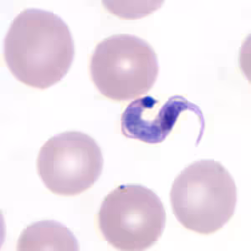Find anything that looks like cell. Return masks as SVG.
I'll use <instances>...</instances> for the list:
<instances>
[{"mask_svg":"<svg viewBox=\"0 0 251 251\" xmlns=\"http://www.w3.org/2000/svg\"><path fill=\"white\" fill-rule=\"evenodd\" d=\"M75 57L72 32L52 12L26 9L14 19L3 41V59L16 80L46 90L66 76Z\"/></svg>","mask_w":251,"mask_h":251,"instance_id":"6da1fadb","label":"cell"},{"mask_svg":"<svg viewBox=\"0 0 251 251\" xmlns=\"http://www.w3.org/2000/svg\"><path fill=\"white\" fill-rule=\"evenodd\" d=\"M177 221L197 234H214L234 216L237 187L218 161L203 159L188 165L174 179L170 192Z\"/></svg>","mask_w":251,"mask_h":251,"instance_id":"7a4b0ae2","label":"cell"},{"mask_svg":"<svg viewBox=\"0 0 251 251\" xmlns=\"http://www.w3.org/2000/svg\"><path fill=\"white\" fill-rule=\"evenodd\" d=\"M89 73L100 95L122 102L148 93L157 80L159 65L149 42L118 34L97 44L89 60Z\"/></svg>","mask_w":251,"mask_h":251,"instance_id":"3957f363","label":"cell"},{"mask_svg":"<svg viewBox=\"0 0 251 251\" xmlns=\"http://www.w3.org/2000/svg\"><path fill=\"white\" fill-rule=\"evenodd\" d=\"M104 240L118 251H146L163 235L166 211L162 200L140 184L118 186L104 198L97 214Z\"/></svg>","mask_w":251,"mask_h":251,"instance_id":"277c9868","label":"cell"},{"mask_svg":"<svg viewBox=\"0 0 251 251\" xmlns=\"http://www.w3.org/2000/svg\"><path fill=\"white\" fill-rule=\"evenodd\" d=\"M102 152L91 136L66 131L50 137L38 154L40 179L52 194L72 197L87 191L101 175Z\"/></svg>","mask_w":251,"mask_h":251,"instance_id":"5b68a950","label":"cell"},{"mask_svg":"<svg viewBox=\"0 0 251 251\" xmlns=\"http://www.w3.org/2000/svg\"><path fill=\"white\" fill-rule=\"evenodd\" d=\"M187 111L203 118L200 107L182 96H172L166 100L151 96L141 97L132 100L123 111L122 133L149 144L163 143L171 134L180 116Z\"/></svg>","mask_w":251,"mask_h":251,"instance_id":"8992f818","label":"cell"},{"mask_svg":"<svg viewBox=\"0 0 251 251\" xmlns=\"http://www.w3.org/2000/svg\"><path fill=\"white\" fill-rule=\"evenodd\" d=\"M80 250L74 234L66 226L54 220L33 223L21 232L17 251H70Z\"/></svg>","mask_w":251,"mask_h":251,"instance_id":"52a82bcc","label":"cell"}]
</instances>
